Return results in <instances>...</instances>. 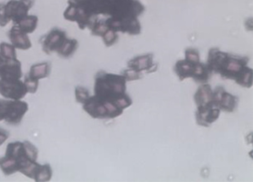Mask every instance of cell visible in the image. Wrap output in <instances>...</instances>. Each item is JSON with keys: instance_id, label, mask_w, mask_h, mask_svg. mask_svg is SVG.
Returning a JSON list of instances; mask_svg holds the SVG:
<instances>
[{"instance_id": "cell-17", "label": "cell", "mask_w": 253, "mask_h": 182, "mask_svg": "<svg viewBox=\"0 0 253 182\" xmlns=\"http://www.w3.org/2000/svg\"><path fill=\"white\" fill-rule=\"evenodd\" d=\"M25 84H26V89L28 92L35 93L37 91L38 86H39V80L33 79L30 75H27L25 78Z\"/></svg>"}, {"instance_id": "cell-6", "label": "cell", "mask_w": 253, "mask_h": 182, "mask_svg": "<svg viewBox=\"0 0 253 182\" xmlns=\"http://www.w3.org/2000/svg\"><path fill=\"white\" fill-rule=\"evenodd\" d=\"M29 2L30 1L28 0H12L7 2V4L5 6V13L8 21L12 20L15 24H17L25 18L32 5V3Z\"/></svg>"}, {"instance_id": "cell-23", "label": "cell", "mask_w": 253, "mask_h": 182, "mask_svg": "<svg viewBox=\"0 0 253 182\" xmlns=\"http://www.w3.org/2000/svg\"><path fill=\"white\" fill-rule=\"evenodd\" d=\"M5 61H6V60L2 57V55L0 53V66H2V64L4 63Z\"/></svg>"}, {"instance_id": "cell-2", "label": "cell", "mask_w": 253, "mask_h": 182, "mask_svg": "<svg viewBox=\"0 0 253 182\" xmlns=\"http://www.w3.org/2000/svg\"><path fill=\"white\" fill-rule=\"evenodd\" d=\"M38 154L37 148L29 141L9 143L5 156L0 159V168L5 175L20 172L31 178L32 171L37 164Z\"/></svg>"}, {"instance_id": "cell-22", "label": "cell", "mask_w": 253, "mask_h": 182, "mask_svg": "<svg viewBox=\"0 0 253 182\" xmlns=\"http://www.w3.org/2000/svg\"><path fill=\"white\" fill-rule=\"evenodd\" d=\"M8 136H9V134H8V133L6 130L0 128V146L7 140Z\"/></svg>"}, {"instance_id": "cell-13", "label": "cell", "mask_w": 253, "mask_h": 182, "mask_svg": "<svg viewBox=\"0 0 253 182\" xmlns=\"http://www.w3.org/2000/svg\"><path fill=\"white\" fill-rule=\"evenodd\" d=\"M51 71V66L48 62H42L32 66L29 75L33 79L39 80L46 78L49 75Z\"/></svg>"}, {"instance_id": "cell-7", "label": "cell", "mask_w": 253, "mask_h": 182, "mask_svg": "<svg viewBox=\"0 0 253 182\" xmlns=\"http://www.w3.org/2000/svg\"><path fill=\"white\" fill-rule=\"evenodd\" d=\"M21 76V64L17 59L6 60L0 66V80H20Z\"/></svg>"}, {"instance_id": "cell-10", "label": "cell", "mask_w": 253, "mask_h": 182, "mask_svg": "<svg viewBox=\"0 0 253 182\" xmlns=\"http://www.w3.org/2000/svg\"><path fill=\"white\" fill-rule=\"evenodd\" d=\"M195 100L199 106H206L214 102L213 92L211 91V88L209 85H203L199 88L196 95Z\"/></svg>"}, {"instance_id": "cell-4", "label": "cell", "mask_w": 253, "mask_h": 182, "mask_svg": "<svg viewBox=\"0 0 253 182\" xmlns=\"http://www.w3.org/2000/svg\"><path fill=\"white\" fill-rule=\"evenodd\" d=\"M27 92L26 84L20 80H0V94L6 99L21 100Z\"/></svg>"}, {"instance_id": "cell-21", "label": "cell", "mask_w": 253, "mask_h": 182, "mask_svg": "<svg viewBox=\"0 0 253 182\" xmlns=\"http://www.w3.org/2000/svg\"><path fill=\"white\" fill-rule=\"evenodd\" d=\"M9 22L5 13V6L3 4L0 5V26H5Z\"/></svg>"}, {"instance_id": "cell-12", "label": "cell", "mask_w": 253, "mask_h": 182, "mask_svg": "<svg viewBox=\"0 0 253 182\" xmlns=\"http://www.w3.org/2000/svg\"><path fill=\"white\" fill-rule=\"evenodd\" d=\"M129 67L141 73L142 70H150L153 66L152 55L138 56L128 62Z\"/></svg>"}, {"instance_id": "cell-9", "label": "cell", "mask_w": 253, "mask_h": 182, "mask_svg": "<svg viewBox=\"0 0 253 182\" xmlns=\"http://www.w3.org/2000/svg\"><path fill=\"white\" fill-rule=\"evenodd\" d=\"M199 63V62H192L185 59L184 61H178L176 64L175 71L181 80H185L186 78H193Z\"/></svg>"}, {"instance_id": "cell-1", "label": "cell", "mask_w": 253, "mask_h": 182, "mask_svg": "<svg viewBox=\"0 0 253 182\" xmlns=\"http://www.w3.org/2000/svg\"><path fill=\"white\" fill-rule=\"evenodd\" d=\"M249 58L234 56L218 49H211L209 53V66L223 78L236 80L241 86L251 87L253 70L247 67Z\"/></svg>"}, {"instance_id": "cell-15", "label": "cell", "mask_w": 253, "mask_h": 182, "mask_svg": "<svg viewBox=\"0 0 253 182\" xmlns=\"http://www.w3.org/2000/svg\"><path fill=\"white\" fill-rule=\"evenodd\" d=\"M0 53L5 60H14L17 59V54L15 47L7 43H2L0 45Z\"/></svg>"}, {"instance_id": "cell-8", "label": "cell", "mask_w": 253, "mask_h": 182, "mask_svg": "<svg viewBox=\"0 0 253 182\" xmlns=\"http://www.w3.org/2000/svg\"><path fill=\"white\" fill-rule=\"evenodd\" d=\"M12 45L16 48L21 50L29 49L31 47V43L26 34L20 31L17 26H14L8 33Z\"/></svg>"}, {"instance_id": "cell-11", "label": "cell", "mask_w": 253, "mask_h": 182, "mask_svg": "<svg viewBox=\"0 0 253 182\" xmlns=\"http://www.w3.org/2000/svg\"><path fill=\"white\" fill-rule=\"evenodd\" d=\"M52 170L49 164H37L34 168L33 172L31 174V179L36 182H47L52 178Z\"/></svg>"}, {"instance_id": "cell-14", "label": "cell", "mask_w": 253, "mask_h": 182, "mask_svg": "<svg viewBox=\"0 0 253 182\" xmlns=\"http://www.w3.org/2000/svg\"><path fill=\"white\" fill-rule=\"evenodd\" d=\"M38 17L36 16H26L25 18L22 19L18 23L15 24L17 28L24 33L30 34L35 31L37 26Z\"/></svg>"}, {"instance_id": "cell-20", "label": "cell", "mask_w": 253, "mask_h": 182, "mask_svg": "<svg viewBox=\"0 0 253 182\" xmlns=\"http://www.w3.org/2000/svg\"><path fill=\"white\" fill-rule=\"evenodd\" d=\"M103 38L104 41L106 43V45H107V46H110V45H114V44L116 42L118 36L116 33H115V31L109 30V31H107V32L104 35Z\"/></svg>"}, {"instance_id": "cell-3", "label": "cell", "mask_w": 253, "mask_h": 182, "mask_svg": "<svg viewBox=\"0 0 253 182\" xmlns=\"http://www.w3.org/2000/svg\"><path fill=\"white\" fill-rule=\"evenodd\" d=\"M28 111V104L21 100H0V121L17 125Z\"/></svg>"}, {"instance_id": "cell-18", "label": "cell", "mask_w": 253, "mask_h": 182, "mask_svg": "<svg viewBox=\"0 0 253 182\" xmlns=\"http://www.w3.org/2000/svg\"><path fill=\"white\" fill-rule=\"evenodd\" d=\"M75 95L78 102L84 103L87 99L89 98V94L87 89L83 87H77L75 90Z\"/></svg>"}, {"instance_id": "cell-5", "label": "cell", "mask_w": 253, "mask_h": 182, "mask_svg": "<svg viewBox=\"0 0 253 182\" xmlns=\"http://www.w3.org/2000/svg\"><path fill=\"white\" fill-rule=\"evenodd\" d=\"M67 40L68 39L66 38L65 32L58 29H54L47 35L43 36L41 40L42 49L47 53L54 51L59 52L63 47Z\"/></svg>"}, {"instance_id": "cell-16", "label": "cell", "mask_w": 253, "mask_h": 182, "mask_svg": "<svg viewBox=\"0 0 253 182\" xmlns=\"http://www.w3.org/2000/svg\"><path fill=\"white\" fill-rule=\"evenodd\" d=\"M78 42L75 40H67L63 47L61 48V51H59L58 54L64 57H69L71 56L75 50L77 49Z\"/></svg>"}, {"instance_id": "cell-19", "label": "cell", "mask_w": 253, "mask_h": 182, "mask_svg": "<svg viewBox=\"0 0 253 182\" xmlns=\"http://www.w3.org/2000/svg\"><path fill=\"white\" fill-rule=\"evenodd\" d=\"M185 59L192 62H199V53L195 48H189L185 51Z\"/></svg>"}]
</instances>
